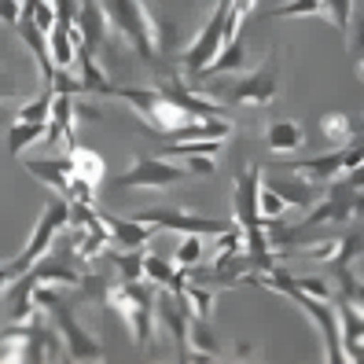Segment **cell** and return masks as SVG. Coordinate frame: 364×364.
<instances>
[{"label": "cell", "mask_w": 364, "mask_h": 364, "mask_svg": "<svg viewBox=\"0 0 364 364\" xmlns=\"http://www.w3.org/2000/svg\"><path fill=\"white\" fill-rule=\"evenodd\" d=\"M357 67H360V74H364V52L357 55Z\"/></svg>", "instance_id": "cell-40"}, {"label": "cell", "mask_w": 364, "mask_h": 364, "mask_svg": "<svg viewBox=\"0 0 364 364\" xmlns=\"http://www.w3.org/2000/svg\"><path fill=\"white\" fill-rule=\"evenodd\" d=\"M306 147V129L298 122H272V125H265V151H272V155H280V159H287V155H294V151H302Z\"/></svg>", "instance_id": "cell-16"}, {"label": "cell", "mask_w": 364, "mask_h": 364, "mask_svg": "<svg viewBox=\"0 0 364 364\" xmlns=\"http://www.w3.org/2000/svg\"><path fill=\"white\" fill-rule=\"evenodd\" d=\"M320 133H324V140H328L331 147H346V144H353V136H357V125H353L350 114L331 111V114L320 118Z\"/></svg>", "instance_id": "cell-22"}, {"label": "cell", "mask_w": 364, "mask_h": 364, "mask_svg": "<svg viewBox=\"0 0 364 364\" xmlns=\"http://www.w3.org/2000/svg\"><path fill=\"white\" fill-rule=\"evenodd\" d=\"M235 125L228 118H188L181 129L162 136V144H184V140H228Z\"/></svg>", "instance_id": "cell-14"}, {"label": "cell", "mask_w": 364, "mask_h": 364, "mask_svg": "<svg viewBox=\"0 0 364 364\" xmlns=\"http://www.w3.org/2000/svg\"><path fill=\"white\" fill-rule=\"evenodd\" d=\"M258 210H262V218H265V225H280V218L291 210L280 196H276L272 188H265L262 184V191H258Z\"/></svg>", "instance_id": "cell-31"}, {"label": "cell", "mask_w": 364, "mask_h": 364, "mask_svg": "<svg viewBox=\"0 0 364 364\" xmlns=\"http://www.w3.org/2000/svg\"><path fill=\"white\" fill-rule=\"evenodd\" d=\"M276 89H280V67H276V59L269 67H258L254 74L228 77V81L210 77V85H203V92L225 107H265L276 100Z\"/></svg>", "instance_id": "cell-4"}, {"label": "cell", "mask_w": 364, "mask_h": 364, "mask_svg": "<svg viewBox=\"0 0 364 364\" xmlns=\"http://www.w3.org/2000/svg\"><path fill=\"white\" fill-rule=\"evenodd\" d=\"M45 136H48V122H15L11 129H8V151L18 159L26 147L41 144Z\"/></svg>", "instance_id": "cell-21"}, {"label": "cell", "mask_w": 364, "mask_h": 364, "mask_svg": "<svg viewBox=\"0 0 364 364\" xmlns=\"http://www.w3.org/2000/svg\"><path fill=\"white\" fill-rule=\"evenodd\" d=\"M67 155H70V166H74V177H81L85 184H92L100 188L103 177H107V162L100 151H92V147H81V144H70L67 147Z\"/></svg>", "instance_id": "cell-17"}, {"label": "cell", "mask_w": 364, "mask_h": 364, "mask_svg": "<svg viewBox=\"0 0 364 364\" xmlns=\"http://www.w3.org/2000/svg\"><path fill=\"white\" fill-rule=\"evenodd\" d=\"M103 225H107V235H111V247H118V250H144L147 240L155 235L151 225H144L136 218H114V213H103Z\"/></svg>", "instance_id": "cell-12"}, {"label": "cell", "mask_w": 364, "mask_h": 364, "mask_svg": "<svg viewBox=\"0 0 364 364\" xmlns=\"http://www.w3.org/2000/svg\"><path fill=\"white\" fill-rule=\"evenodd\" d=\"M55 291H59V287H37V291H33V302L52 316V324H55V331H59V338H63V357H67V360H77V364H85V360H92V364L107 360L103 342L77 324L74 309L63 302Z\"/></svg>", "instance_id": "cell-3"}, {"label": "cell", "mask_w": 364, "mask_h": 364, "mask_svg": "<svg viewBox=\"0 0 364 364\" xmlns=\"http://www.w3.org/2000/svg\"><path fill=\"white\" fill-rule=\"evenodd\" d=\"M74 114H77V122H100L103 118V107L92 103L89 96H74Z\"/></svg>", "instance_id": "cell-36"}, {"label": "cell", "mask_w": 364, "mask_h": 364, "mask_svg": "<svg viewBox=\"0 0 364 364\" xmlns=\"http://www.w3.org/2000/svg\"><path fill=\"white\" fill-rule=\"evenodd\" d=\"M23 15L30 18L37 30H45V33L59 23V8L52 4V0H23Z\"/></svg>", "instance_id": "cell-27"}, {"label": "cell", "mask_w": 364, "mask_h": 364, "mask_svg": "<svg viewBox=\"0 0 364 364\" xmlns=\"http://www.w3.org/2000/svg\"><path fill=\"white\" fill-rule=\"evenodd\" d=\"M338 243H342V235H331V240H320L313 247H306L298 258H306V262H316V265H328L335 254H338Z\"/></svg>", "instance_id": "cell-32"}, {"label": "cell", "mask_w": 364, "mask_h": 364, "mask_svg": "<svg viewBox=\"0 0 364 364\" xmlns=\"http://www.w3.org/2000/svg\"><path fill=\"white\" fill-rule=\"evenodd\" d=\"M188 177V169L177 166V159H166V155H136L133 166L125 173L114 177V188H177L181 181Z\"/></svg>", "instance_id": "cell-7"}, {"label": "cell", "mask_w": 364, "mask_h": 364, "mask_svg": "<svg viewBox=\"0 0 364 364\" xmlns=\"http://www.w3.org/2000/svg\"><path fill=\"white\" fill-rule=\"evenodd\" d=\"M52 100H55V89L48 85L41 96H33V100H26L23 107H18L15 122H48L52 118Z\"/></svg>", "instance_id": "cell-26"}, {"label": "cell", "mask_w": 364, "mask_h": 364, "mask_svg": "<svg viewBox=\"0 0 364 364\" xmlns=\"http://www.w3.org/2000/svg\"><path fill=\"white\" fill-rule=\"evenodd\" d=\"M136 221H144V225H151V228H159V232H206V235H218V232H225L232 221H221V218H199V213H191V210H184V206H151V210H136L133 213Z\"/></svg>", "instance_id": "cell-8"}, {"label": "cell", "mask_w": 364, "mask_h": 364, "mask_svg": "<svg viewBox=\"0 0 364 364\" xmlns=\"http://www.w3.org/2000/svg\"><path fill=\"white\" fill-rule=\"evenodd\" d=\"M262 184L272 188L276 196H280L287 206H294V210H309V206L320 203V196H324V184H313L309 177L291 173V169H265Z\"/></svg>", "instance_id": "cell-10"}, {"label": "cell", "mask_w": 364, "mask_h": 364, "mask_svg": "<svg viewBox=\"0 0 364 364\" xmlns=\"http://www.w3.org/2000/svg\"><path fill=\"white\" fill-rule=\"evenodd\" d=\"M107 15H111V30L133 48L140 63H155L169 48V33L173 23L159 18L144 0H103Z\"/></svg>", "instance_id": "cell-1"}, {"label": "cell", "mask_w": 364, "mask_h": 364, "mask_svg": "<svg viewBox=\"0 0 364 364\" xmlns=\"http://www.w3.org/2000/svg\"><path fill=\"white\" fill-rule=\"evenodd\" d=\"M213 240V258H218V254H235V250H247V235H243V228L240 225H228L225 232H218V235H210Z\"/></svg>", "instance_id": "cell-30"}, {"label": "cell", "mask_w": 364, "mask_h": 364, "mask_svg": "<svg viewBox=\"0 0 364 364\" xmlns=\"http://www.w3.org/2000/svg\"><path fill=\"white\" fill-rule=\"evenodd\" d=\"M184 169L191 177H213V173H218V155H188Z\"/></svg>", "instance_id": "cell-35"}, {"label": "cell", "mask_w": 364, "mask_h": 364, "mask_svg": "<svg viewBox=\"0 0 364 364\" xmlns=\"http://www.w3.org/2000/svg\"><path fill=\"white\" fill-rule=\"evenodd\" d=\"M48 48H52V63H55V70H70L74 63H77V48H74V41L67 33V26H52L48 30Z\"/></svg>", "instance_id": "cell-23"}, {"label": "cell", "mask_w": 364, "mask_h": 364, "mask_svg": "<svg viewBox=\"0 0 364 364\" xmlns=\"http://www.w3.org/2000/svg\"><path fill=\"white\" fill-rule=\"evenodd\" d=\"M111 96H118V100L129 103L133 114H136L155 136H169L173 129H181V125L188 122V114L159 89V85H151V89H144V85H114Z\"/></svg>", "instance_id": "cell-5"}, {"label": "cell", "mask_w": 364, "mask_h": 364, "mask_svg": "<svg viewBox=\"0 0 364 364\" xmlns=\"http://www.w3.org/2000/svg\"><path fill=\"white\" fill-rule=\"evenodd\" d=\"M67 225H70V199H67V196H55V191H52V199L45 203V210H41V218H37V225H33V232H30L26 247L8 262V276H11V280H15V276H23L33 262L45 258V254H52L55 235L67 228Z\"/></svg>", "instance_id": "cell-6"}, {"label": "cell", "mask_w": 364, "mask_h": 364, "mask_svg": "<svg viewBox=\"0 0 364 364\" xmlns=\"http://www.w3.org/2000/svg\"><path fill=\"white\" fill-rule=\"evenodd\" d=\"M324 4H328L331 26L346 33V30H350V18H353V0H324Z\"/></svg>", "instance_id": "cell-33"}, {"label": "cell", "mask_w": 364, "mask_h": 364, "mask_svg": "<svg viewBox=\"0 0 364 364\" xmlns=\"http://www.w3.org/2000/svg\"><path fill=\"white\" fill-rule=\"evenodd\" d=\"M181 298H184L188 313L199 316V320H210L213 316V306H218V291H213L210 284H199V280H188L181 287Z\"/></svg>", "instance_id": "cell-20"}, {"label": "cell", "mask_w": 364, "mask_h": 364, "mask_svg": "<svg viewBox=\"0 0 364 364\" xmlns=\"http://www.w3.org/2000/svg\"><path fill=\"white\" fill-rule=\"evenodd\" d=\"M15 96H18V89H15L11 74H0V103H4V100H15Z\"/></svg>", "instance_id": "cell-39"}, {"label": "cell", "mask_w": 364, "mask_h": 364, "mask_svg": "<svg viewBox=\"0 0 364 364\" xmlns=\"http://www.w3.org/2000/svg\"><path fill=\"white\" fill-rule=\"evenodd\" d=\"M103 302L107 309H114L122 320H125V328L133 331V342L144 350V346H151L155 342V284L151 280H111V287L103 291Z\"/></svg>", "instance_id": "cell-2"}, {"label": "cell", "mask_w": 364, "mask_h": 364, "mask_svg": "<svg viewBox=\"0 0 364 364\" xmlns=\"http://www.w3.org/2000/svg\"><path fill=\"white\" fill-rule=\"evenodd\" d=\"M254 8H258V0H232V4H228V26H225V41H228V37H243V26L250 23Z\"/></svg>", "instance_id": "cell-28"}, {"label": "cell", "mask_w": 364, "mask_h": 364, "mask_svg": "<svg viewBox=\"0 0 364 364\" xmlns=\"http://www.w3.org/2000/svg\"><path fill=\"white\" fill-rule=\"evenodd\" d=\"M26 173L37 177L41 184H48L55 196H70V181H74V166H70V155L63 159H26Z\"/></svg>", "instance_id": "cell-13"}, {"label": "cell", "mask_w": 364, "mask_h": 364, "mask_svg": "<svg viewBox=\"0 0 364 364\" xmlns=\"http://www.w3.org/2000/svg\"><path fill=\"white\" fill-rule=\"evenodd\" d=\"M77 67H81V85H85V96H111L114 85L111 77L103 74V67L96 63V52H85L77 48Z\"/></svg>", "instance_id": "cell-18"}, {"label": "cell", "mask_w": 364, "mask_h": 364, "mask_svg": "<svg viewBox=\"0 0 364 364\" xmlns=\"http://www.w3.org/2000/svg\"><path fill=\"white\" fill-rule=\"evenodd\" d=\"M18 18H23V0H0V23L15 26Z\"/></svg>", "instance_id": "cell-38"}, {"label": "cell", "mask_w": 364, "mask_h": 364, "mask_svg": "<svg viewBox=\"0 0 364 364\" xmlns=\"http://www.w3.org/2000/svg\"><path fill=\"white\" fill-rule=\"evenodd\" d=\"M199 262H203V235L199 232H184L177 250H173V265L188 272V269H196Z\"/></svg>", "instance_id": "cell-25"}, {"label": "cell", "mask_w": 364, "mask_h": 364, "mask_svg": "<svg viewBox=\"0 0 364 364\" xmlns=\"http://www.w3.org/2000/svg\"><path fill=\"white\" fill-rule=\"evenodd\" d=\"M228 4H232V0H218V8H213V15H210V23H206V26L196 33V41L184 48L181 63H184L188 74H203L206 63L221 52V45H225V26H228Z\"/></svg>", "instance_id": "cell-9"}, {"label": "cell", "mask_w": 364, "mask_h": 364, "mask_svg": "<svg viewBox=\"0 0 364 364\" xmlns=\"http://www.w3.org/2000/svg\"><path fill=\"white\" fill-rule=\"evenodd\" d=\"M320 15H328L324 0H284L269 11V18H320Z\"/></svg>", "instance_id": "cell-24"}, {"label": "cell", "mask_w": 364, "mask_h": 364, "mask_svg": "<svg viewBox=\"0 0 364 364\" xmlns=\"http://www.w3.org/2000/svg\"><path fill=\"white\" fill-rule=\"evenodd\" d=\"M114 276L125 280H144V250H118L114 258Z\"/></svg>", "instance_id": "cell-29"}, {"label": "cell", "mask_w": 364, "mask_h": 364, "mask_svg": "<svg viewBox=\"0 0 364 364\" xmlns=\"http://www.w3.org/2000/svg\"><path fill=\"white\" fill-rule=\"evenodd\" d=\"M350 26H353V30H346V37H350V55H360V52H364V11L350 18Z\"/></svg>", "instance_id": "cell-37"}, {"label": "cell", "mask_w": 364, "mask_h": 364, "mask_svg": "<svg viewBox=\"0 0 364 364\" xmlns=\"http://www.w3.org/2000/svg\"><path fill=\"white\" fill-rule=\"evenodd\" d=\"M77 30H81V48L85 52H96L107 37H111V15H107V4L103 0H81V8H77Z\"/></svg>", "instance_id": "cell-11"}, {"label": "cell", "mask_w": 364, "mask_h": 364, "mask_svg": "<svg viewBox=\"0 0 364 364\" xmlns=\"http://www.w3.org/2000/svg\"><path fill=\"white\" fill-rule=\"evenodd\" d=\"M15 30H18V37H23V45L30 48V55H33V63H37L41 77H45V85H52V77H55V63H52V48H48V33H45V30H37L26 15L15 23Z\"/></svg>", "instance_id": "cell-15"}, {"label": "cell", "mask_w": 364, "mask_h": 364, "mask_svg": "<svg viewBox=\"0 0 364 364\" xmlns=\"http://www.w3.org/2000/svg\"><path fill=\"white\" fill-rule=\"evenodd\" d=\"M294 287H302V291L313 294V298H324V302H331V294H335V287H331L328 276H302V280H294Z\"/></svg>", "instance_id": "cell-34"}, {"label": "cell", "mask_w": 364, "mask_h": 364, "mask_svg": "<svg viewBox=\"0 0 364 364\" xmlns=\"http://www.w3.org/2000/svg\"><path fill=\"white\" fill-rule=\"evenodd\" d=\"M243 59H247L243 37H228L225 45H221V52H218V55H213V59L206 63L203 77H221V74H232V70H240V67H243Z\"/></svg>", "instance_id": "cell-19"}]
</instances>
